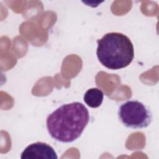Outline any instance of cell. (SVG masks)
I'll return each instance as SVG.
<instances>
[{
    "instance_id": "cell-1",
    "label": "cell",
    "mask_w": 159,
    "mask_h": 159,
    "mask_svg": "<svg viewBox=\"0 0 159 159\" xmlns=\"http://www.w3.org/2000/svg\"><path fill=\"white\" fill-rule=\"evenodd\" d=\"M89 120L87 108L80 102L65 104L50 114L46 120L48 132L54 140L71 143L78 139Z\"/></svg>"
},
{
    "instance_id": "cell-2",
    "label": "cell",
    "mask_w": 159,
    "mask_h": 159,
    "mask_svg": "<svg viewBox=\"0 0 159 159\" xmlns=\"http://www.w3.org/2000/svg\"><path fill=\"white\" fill-rule=\"evenodd\" d=\"M96 55L100 63L110 70H119L129 66L134 58V48L130 39L119 32H110L97 40Z\"/></svg>"
},
{
    "instance_id": "cell-3",
    "label": "cell",
    "mask_w": 159,
    "mask_h": 159,
    "mask_svg": "<svg viewBox=\"0 0 159 159\" xmlns=\"http://www.w3.org/2000/svg\"><path fill=\"white\" fill-rule=\"evenodd\" d=\"M118 116L125 127L131 129L146 128L152 120L150 111L139 101H128L122 104L119 108Z\"/></svg>"
},
{
    "instance_id": "cell-4",
    "label": "cell",
    "mask_w": 159,
    "mask_h": 159,
    "mask_svg": "<svg viewBox=\"0 0 159 159\" xmlns=\"http://www.w3.org/2000/svg\"><path fill=\"white\" fill-rule=\"evenodd\" d=\"M22 159H57L58 156L52 147L37 142L28 145L22 152Z\"/></svg>"
},
{
    "instance_id": "cell-5",
    "label": "cell",
    "mask_w": 159,
    "mask_h": 159,
    "mask_svg": "<svg viewBox=\"0 0 159 159\" xmlns=\"http://www.w3.org/2000/svg\"><path fill=\"white\" fill-rule=\"evenodd\" d=\"M104 98L103 92L97 88L88 89L84 94V101L90 107L97 108L99 107Z\"/></svg>"
}]
</instances>
